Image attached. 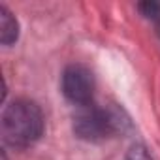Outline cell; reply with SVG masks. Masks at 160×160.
<instances>
[{
    "instance_id": "cell-3",
    "label": "cell",
    "mask_w": 160,
    "mask_h": 160,
    "mask_svg": "<svg viewBox=\"0 0 160 160\" xmlns=\"http://www.w3.org/2000/svg\"><path fill=\"white\" fill-rule=\"evenodd\" d=\"M62 92L64 96L81 106H89L94 94V77L83 64H70L62 72Z\"/></svg>"
},
{
    "instance_id": "cell-6",
    "label": "cell",
    "mask_w": 160,
    "mask_h": 160,
    "mask_svg": "<svg viewBox=\"0 0 160 160\" xmlns=\"http://www.w3.org/2000/svg\"><path fill=\"white\" fill-rule=\"evenodd\" d=\"M124 160H152L149 151L143 147V145H132L130 151L126 152V158Z\"/></svg>"
},
{
    "instance_id": "cell-1",
    "label": "cell",
    "mask_w": 160,
    "mask_h": 160,
    "mask_svg": "<svg viewBox=\"0 0 160 160\" xmlns=\"http://www.w3.org/2000/svg\"><path fill=\"white\" fill-rule=\"evenodd\" d=\"M43 132L42 109L27 98L13 100L2 113V138L12 147H28Z\"/></svg>"
},
{
    "instance_id": "cell-5",
    "label": "cell",
    "mask_w": 160,
    "mask_h": 160,
    "mask_svg": "<svg viewBox=\"0 0 160 160\" xmlns=\"http://www.w3.org/2000/svg\"><path fill=\"white\" fill-rule=\"evenodd\" d=\"M138 8H139L141 15L154 19V21H160V2H141Z\"/></svg>"
},
{
    "instance_id": "cell-2",
    "label": "cell",
    "mask_w": 160,
    "mask_h": 160,
    "mask_svg": "<svg viewBox=\"0 0 160 160\" xmlns=\"http://www.w3.org/2000/svg\"><path fill=\"white\" fill-rule=\"evenodd\" d=\"M130 128V121L122 109L115 106L94 108L92 104L81 106L73 117V132L87 141H100L124 134Z\"/></svg>"
},
{
    "instance_id": "cell-7",
    "label": "cell",
    "mask_w": 160,
    "mask_h": 160,
    "mask_svg": "<svg viewBox=\"0 0 160 160\" xmlns=\"http://www.w3.org/2000/svg\"><path fill=\"white\" fill-rule=\"evenodd\" d=\"M156 28H158V34H160V21H158V27H156Z\"/></svg>"
},
{
    "instance_id": "cell-4",
    "label": "cell",
    "mask_w": 160,
    "mask_h": 160,
    "mask_svg": "<svg viewBox=\"0 0 160 160\" xmlns=\"http://www.w3.org/2000/svg\"><path fill=\"white\" fill-rule=\"evenodd\" d=\"M17 36H19L17 19L6 6H0V42L4 45H12L17 40Z\"/></svg>"
}]
</instances>
